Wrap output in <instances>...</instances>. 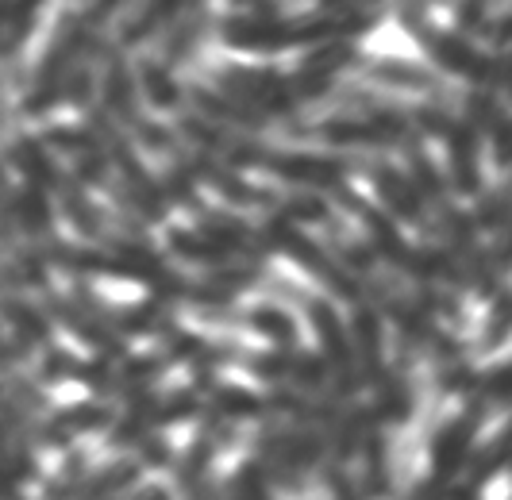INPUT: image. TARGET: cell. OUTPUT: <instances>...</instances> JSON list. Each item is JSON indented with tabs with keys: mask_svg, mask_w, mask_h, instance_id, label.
I'll return each mask as SVG.
<instances>
[{
	"mask_svg": "<svg viewBox=\"0 0 512 500\" xmlns=\"http://www.w3.org/2000/svg\"><path fill=\"white\" fill-rule=\"evenodd\" d=\"M389 20L385 8H308V12H282V16H255L231 8L216 20V39L235 54L274 58L285 50H308L316 43L351 39L359 43L374 35Z\"/></svg>",
	"mask_w": 512,
	"mask_h": 500,
	"instance_id": "obj_1",
	"label": "cell"
},
{
	"mask_svg": "<svg viewBox=\"0 0 512 500\" xmlns=\"http://www.w3.org/2000/svg\"><path fill=\"white\" fill-rule=\"evenodd\" d=\"M208 81L216 89H224L228 97H235L239 104L255 108L262 116H270L274 127H282L289 139H301L305 143V104L297 100L293 85H289V70L278 66H243V62H224L216 66Z\"/></svg>",
	"mask_w": 512,
	"mask_h": 500,
	"instance_id": "obj_2",
	"label": "cell"
},
{
	"mask_svg": "<svg viewBox=\"0 0 512 500\" xmlns=\"http://www.w3.org/2000/svg\"><path fill=\"white\" fill-rule=\"evenodd\" d=\"M258 227H262V235H266V243H270V254H285L289 262H297V266H301L312 281H320L335 300H343L347 308L366 300V289H362L359 277L351 274L320 239H312L301 224L285 220L278 212H262V224Z\"/></svg>",
	"mask_w": 512,
	"mask_h": 500,
	"instance_id": "obj_3",
	"label": "cell"
},
{
	"mask_svg": "<svg viewBox=\"0 0 512 500\" xmlns=\"http://www.w3.org/2000/svg\"><path fill=\"white\" fill-rule=\"evenodd\" d=\"M262 170L270 177L285 181L289 189H308L320 197H339L343 189H351V177L362 170V154H347V150H297V147H270Z\"/></svg>",
	"mask_w": 512,
	"mask_h": 500,
	"instance_id": "obj_4",
	"label": "cell"
},
{
	"mask_svg": "<svg viewBox=\"0 0 512 500\" xmlns=\"http://www.w3.org/2000/svg\"><path fill=\"white\" fill-rule=\"evenodd\" d=\"M301 308H305L308 324L316 331V350L320 358L328 362V374H332V393L339 400H355L366 389V381L359 374V362H355V347H351V331L347 320L339 316L328 297H316V293H301Z\"/></svg>",
	"mask_w": 512,
	"mask_h": 500,
	"instance_id": "obj_5",
	"label": "cell"
},
{
	"mask_svg": "<svg viewBox=\"0 0 512 500\" xmlns=\"http://www.w3.org/2000/svg\"><path fill=\"white\" fill-rule=\"evenodd\" d=\"M174 131H178L189 147H201L205 154L228 162L235 170H262V162H266V154H270V143H262L258 135H247V131H235V127H224V124H212V120L189 112V108H181L178 116H174Z\"/></svg>",
	"mask_w": 512,
	"mask_h": 500,
	"instance_id": "obj_6",
	"label": "cell"
},
{
	"mask_svg": "<svg viewBox=\"0 0 512 500\" xmlns=\"http://www.w3.org/2000/svg\"><path fill=\"white\" fill-rule=\"evenodd\" d=\"M243 366L270 385H289V389H305V393H332V374L328 362L320 358V350L308 347H274L243 354Z\"/></svg>",
	"mask_w": 512,
	"mask_h": 500,
	"instance_id": "obj_7",
	"label": "cell"
},
{
	"mask_svg": "<svg viewBox=\"0 0 512 500\" xmlns=\"http://www.w3.org/2000/svg\"><path fill=\"white\" fill-rule=\"evenodd\" d=\"M489 408L482 400L466 397L462 404V412H455L447 424L436 431V439H432V481L436 485H451V481H459V474L470 466V458H474V443H478V435H482V424H486Z\"/></svg>",
	"mask_w": 512,
	"mask_h": 500,
	"instance_id": "obj_8",
	"label": "cell"
},
{
	"mask_svg": "<svg viewBox=\"0 0 512 500\" xmlns=\"http://www.w3.org/2000/svg\"><path fill=\"white\" fill-rule=\"evenodd\" d=\"M97 97H101L97 104H101L104 112L124 127L128 135L147 120V112H143V104H139L143 93H139V81H135V62L128 58V50L116 43V35H112V43H108L101 54Z\"/></svg>",
	"mask_w": 512,
	"mask_h": 500,
	"instance_id": "obj_9",
	"label": "cell"
},
{
	"mask_svg": "<svg viewBox=\"0 0 512 500\" xmlns=\"http://www.w3.org/2000/svg\"><path fill=\"white\" fill-rule=\"evenodd\" d=\"M366 181L374 185V193L382 200V208L397 220V224H409L416 231H424V239L436 235V224H432V212L420 197V189L412 185V177L405 174V166L389 162V158H362V170Z\"/></svg>",
	"mask_w": 512,
	"mask_h": 500,
	"instance_id": "obj_10",
	"label": "cell"
},
{
	"mask_svg": "<svg viewBox=\"0 0 512 500\" xmlns=\"http://www.w3.org/2000/svg\"><path fill=\"white\" fill-rule=\"evenodd\" d=\"M166 158L181 162L189 174L197 177V185L212 189L216 197H224L228 204H235V208H258V212L266 208V193H270V189H262V185H255V181H247L243 170H235V166H228V162L212 158V154H205L201 147H189L181 135H178V143L170 147Z\"/></svg>",
	"mask_w": 512,
	"mask_h": 500,
	"instance_id": "obj_11",
	"label": "cell"
},
{
	"mask_svg": "<svg viewBox=\"0 0 512 500\" xmlns=\"http://www.w3.org/2000/svg\"><path fill=\"white\" fill-rule=\"evenodd\" d=\"M359 74L366 85L374 89H397V93H420L432 100H451L455 104V89L451 77H443L439 70L412 62V58H393V54H366L359 66Z\"/></svg>",
	"mask_w": 512,
	"mask_h": 500,
	"instance_id": "obj_12",
	"label": "cell"
},
{
	"mask_svg": "<svg viewBox=\"0 0 512 500\" xmlns=\"http://www.w3.org/2000/svg\"><path fill=\"white\" fill-rule=\"evenodd\" d=\"M305 143H324L332 150H374V154H389V150H405V143L389 131V127L374 124L362 112H328L320 120H312L305 131Z\"/></svg>",
	"mask_w": 512,
	"mask_h": 500,
	"instance_id": "obj_13",
	"label": "cell"
},
{
	"mask_svg": "<svg viewBox=\"0 0 512 500\" xmlns=\"http://www.w3.org/2000/svg\"><path fill=\"white\" fill-rule=\"evenodd\" d=\"M443 150H447V185L451 193L462 200H474L486 189V177H482V135L462 120L459 112L451 116V124L443 131Z\"/></svg>",
	"mask_w": 512,
	"mask_h": 500,
	"instance_id": "obj_14",
	"label": "cell"
},
{
	"mask_svg": "<svg viewBox=\"0 0 512 500\" xmlns=\"http://www.w3.org/2000/svg\"><path fill=\"white\" fill-rule=\"evenodd\" d=\"M193 227L208 235L216 247H224L228 254L235 258H243V262H258V266H266V258H270V243H266V235H262V227L251 224L247 216H239V212H231V208H201L197 216H193Z\"/></svg>",
	"mask_w": 512,
	"mask_h": 500,
	"instance_id": "obj_15",
	"label": "cell"
},
{
	"mask_svg": "<svg viewBox=\"0 0 512 500\" xmlns=\"http://www.w3.org/2000/svg\"><path fill=\"white\" fill-rule=\"evenodd\" d=\"M185 108L197 112V116H205V120H212V124L235 127V131H247V135H262V131L274 127L270 116H262L255 108L239 104V100L228 97L224 89H216L212 81H185Z\"/></svg>",
	"mask_w": 512,
	"mask_h": 500,
	"instance_id": "obj_16",
	"label": "cell"
},
{
	"mask_svg": "<svg viewBox=\"0 0 512 500\" xmlns=\"http://www.w3.org/2000/svg\"><path fill=\"white\" fill-rule=\"evenodd\" d=\"M139 477H143L139 458H116L112 466H104L89 477H77V481H58L54 477L43 489V500H116L124 497Z\"/></svg>",
	"mask_w": 512,
	"mask_h": 500,
	"instance_id": "obj_17",
	"label": "cell"
},
{
	"mask_svg": "<svg viewBox=\"0 0 512 500\" xmlns=\"http://www.w3.org/2000/svg\"><path fill=\"white\" fill-rule=\"evenodd\" d=\"M255 458L270 477V485H278L282 493H305V470L293 462L289 454V420L282 416H266L255 435Z\"/></svg>",
	"mask_w": 512,
	"mask_h": 500,
	"instance_id": "obj_18",
	"label": "cell"
},
{
	"mask_svg": "<svg viewBox=\"0 0 512 500\" xmlns=\"http://www.w3.org/2000/svg\"><path fill=\"white\" fill-rule=\"evenodd\" d=\"M212 27H216V20H212L208 0H193L178 20L158 35V58H162L170 70H181L185 62L197 58V50L205 47V39Z\"/></svg>",
	"mask_w": 512,
	"mask_h": 500,
	"instance_id": "obj_19",
	"label": "cell"
},
{
	"mask_svg": "<svg viewBox=\"0 0 512 500\" xmlns=\"http://www.w3.org/2000/svg\"><path fill=\"white\" fill-rule=\"evenodd\" d=\"M347 331H351V347H355L359 374H362V381H366V389H370V385L382 377L385 366H389V358H385V320H382V312H378L370 300L351 304Z\"/></svg>",
	"mask_w": 512,
	"mask_h": 500,
	"instance_id": "obj_20",
	"label": "cell"
},
{
	"mask_svg": "<svg viewBox=\"0 0 512 500\" xmlns=\"http://www.w3.org/2000/svg\"><path fill=\"white\" fill-rule=\"evenodd\" d=\"M409 354H416V350L401 347V358L389 362L382 370V377L370 385V393H374L370 408L382 420V427L409 424L412 408H416V393H412V381H409Z\"/></svg>",
	"mask_w": 512,
	"mask_h": 500,
	"instance_id": "obj_21",
	"label": "cell"
},
{
	"mask_svg": "<svg viewBox=\"0 0 512 500\" xmlns=\"http://www.w3.org/2000/svg\"><path fill=\"white\" fill-rule=\"evenodd\" d=\"M47 312H51L54 320H62V324L70 327L85 347H93L97 354H104V358H124V354H128V339H124V335H116L104 320L89 316L85 308H77L70 297L47 293Z\"/></svg>",
	"mask_w": 512,
	"mask_h": 500,
	"instance_id": "obj_22",
	"label": "cell"
},
{
	"mask_svg": "<svg viewBox=\"0 0 512 500\" xmlns=\"http://www.w3.org/2000/svg\"><path fill=\"white\" fill-rule=\"evenodd\" d=\"M362 58H366V50H362L359 43H351V39H332V43H316V47L301 50L289 74L316 77V81L339 85L347 74H359Z\"/></svg>",
	"mask_w": 512,
	"mask_h": 500,
	"instance_id": "obj_23",
	"label": "cell"
},
{
	"mask_svg": "<svg viewBox=\"0 0 512 500\" xmlns=\"http://www.w3.org/2000/svg\"><path fill=\"white\" fill-rule=\"evenodd\" d=\"M108 424H112V408H108L101 397L81 400V404H70V408H62V412H54L43 427H35V439H39L43 447H66V443H74L77 435L101 431V427H108Z\"/></svg>",
	"mask_w": 512,
	"mask_h": 500,
	"instance_id": "obj_24",
	"label": "cell"
},
{
	"mask_svg": "<svg viewBox=\"0 0 512 500\" xmlns=\"http://www.w3.org/2000/svg\"><path fill=\"white\" fill-rule=\"evenodd\" d=\"M178 324L174 320V304H166V300L158 297H147V300H131V304H112L108 308V327L116 331V335H124V339H162L170 327Z\"/></svg>",
	"mask_w": 512,
	"mask_h": 500,
	"instance_id": "obj_25",
	"label": "cell"
},
{
	"mask_svg": "<svg viewBox=\"0 0 512 500\" xmlns=\"http://www.w3.org/2000/svg\"><path fill=\"white\" fill-rule=\"evenodd\" d=\"M193 385L201 389L205 408L228 416L235 424H239V420H266V416H270L266 393H251V389H243V385H224V381H216V374L193 377Z\"/></svg>",
	"mask_w": 512,
	"mask_h": 500,
	"instance_id": "obj_26",
	"label": "cell"
},
{
	"mask_svg": "<svg viewBox=\"0 0 512 500\" xmlns=\"http://www.w3.org/2000/svg\"><path fill=\"white\" fill-rule=\"evenodd\" d=\"M135 81H139V93L154 112H174L178 116L185 108V85L178 81V70H170L158 54H139L135 58Z\"/></svg>",
	"mask_w": 512,
	"mask_h": 500,
	"instance_id": "obj_27",
	"label": "cell"
},
{
	"mask_svg": "<svg viewBox=\"0 0 512 500\" xmlns=\"http://www.w3.org/2000/svg\"><path fill=\"white\" fill-rule=\"evenodd\" d=\"M359 485L370 500L393 497V466H389V439L385 427L374 424L362 435L359 447Z\"/></svg>",
	"mask_w": 512,
	"mask_h": 500,
	"instance_id": "obj_28",
	"label": "cell"
},
{
	"mask_svg": "<svg viewBox=\"0 0 512 500\" xmlns=\"http://www.w3.org/2000/svg\"><path fill=\"white\" fill-rule=\"evenodd\" d=\"M54 193H58V200H62V212H66V220L74 224L77 235L89 239V243H101L104 235H108V220H104L101 208L89 200L85 185H81L74 174H62L58 177V185H54Z\"/></svg>",
	"mask_w": 512,
	"mask_h": 500,
	"instance_id": "obj_29",
	"label": "cell"
},
{
	"mask_svg": "<svg viewBox=\"0 0 512 500\" xmlns=\"http://www.w3.org/2000/svg\"><path fill=\"white\" fill-rule=\"evenodd\" d=\"M12 212H16V227L35 243H51L54 239V212H51V193L39 185H27L12 197Z\"/></svg>",
	"mask_w": 512,
	"mask_h": 500,
	"instance_id": "obj_30",
	"label": "cell"
},
{
	"mask_svg": "<svg viewBox=\"0 0 512 500\" xmlns=\"http://www.w3.org/2000/svg\"><path fill=\"white\" fill-rule=\"evenodd\" d=\"M166 250L189 262V266H201V270H216V266H228L235 262V254H228L224 247H216L208 235H201L197 227H170L166 231ZM243 262V258H239Z\"/></svg>",
	"mask_w": 512,
	"mask_h": 500,
	"instance_id": "obj_31",
	"label": "cell"
},
{
	"mask_svg": "<svg viewBox=\"0 0 512 500\" xmlns=\"http://www.w3.org/2000/svg\"><path fill=\"white\" fill-rule=\"evenodd\" d=\"M12 162H16V170L24 174L27 185H39V189H47V193H54V185H58V177H62V170L54 166L51 147H47L43 139H31V135H20V139L12 143Z\"/></svg>",
	"mask_w": 512,
	"mask_h": 500,
	"instance_id": "obj_32",
	"label": "cell"
},
{
	"mask_svg": "<svg viewBox=\"0 0 512 500\" xmlns=\"http://www.w3.org/2000/svg\"><path fill=\"white\" fill-rule=\"evenodd\" d=\"M243 324L258 331L270 347H297L301 343V331H297V320L289 316V308L282 304H255L243 312Z\"/></svg>",
	"mask_w": 512,
	"mask_h": 500,
	"instance_id": "obj_33",
	"label": "cell"
},
{
	"mask_svg": "<svg viewBox=\"0 0 512 500\" xmlns=\"http://www.w3.org/2000/svg\"><path fill=\"white\" fill-rule=\"evenodd\" d=\"M0 312H4V320L12 324L16 331V347L27 350V347H51V324H47V316L35 308V304H27L20 297H4L0 300Z\"/></svg>",
	"mask_w": 512,
	"mask_h": 500,
	"instance_id": "obj_34",
	"label": "cell"
},
{
	"mask_svg": "<svg viewBox=\"0 0 512 500\" xmlns=\"http://www.w3.org/2000/svg\"><path fill=\"white\" fill-rule=\"evenodd\" d=\"M158 185H162V197L170 200L174 208H185L189 216H197L201 208H205V200H201V185H197V177L189 174L181 162H166L162 166V174H158Z\"/></svg>",
	"mask_w": 512,
	"mask_h": 500,
	"instance_id": "obj_35",
	"label": "cell"
},
{
	"mask_svg": "<svg viewBox=\"0 0 512 500\" xmlns=\"http://www.w3.org/2000/svg\"><path fill=\"white\" fill-rule=\"evenodd\" d=\"M505 343H512V285H505L489 300V316L482 324V335H478V354H493Z\"/></svg>",
	"mask_w": 512,
	"mask_h": 500,
	"instance_id": "obj_36",
	"label": "cell"
},
{
	"mask_svg": "<svg viewBox=\"0 0 512 500\" xmlns=\"http://www.w3.org/2000/svg\"><path fill=\"white\" fill-rule=\"evenodd\" d=\"M466 397L482 400L486 408H505L512 400V358L509 362H497V366H489V370H478L474 374V385H470V393Z\"/></svg>",
	"mask_w": 512,
	"mask_h": 500,
	"instance_id": "obj_37",
	"label": "cell"
},
{
	"mask_svg": "<svg viewBox=\"0 0 512 500\" xmlns=\"http://www.w3.org/2000/svg\"><path fill=\"white\" fill-rule=\"evenodd\" d=\"M224 500H274L270 497V477H266V470H262V462H258L255 454L243 458L239 470L228 477Z\"/></svg>",
	"mask_w": 512,
	"mask_h": 500,
	"instance_id": "obj_38",
	"label": "cell"
},
{
	"mask_svg": "<svg viewBox=\"0 0 512 500\" xmlns=\"http://www.w3.org/2000/svg\"><path fill=\"white\" fill-rule=\"evenodd\" d=\"M493 12H497V0H451V27L470 39H482Z\"/></svg>",
	"mask_w": 512,
	"mask_h": 500,
	"instance_id": "obj_39",
	"label": "cell"
},
{
	"mask_svg": "<svg viewBox=\"0 0 512 500\" xmlns=\"http://www.w3.org/2000/svg\"><path fill=\"white\" fill-rule=\"evenodd\" d=\"M489 154H493V166L501 174H512V108L501 112V120L489 127Z\"/></svg>",
	"mask_w": 512,
	"mask_h": 500,
	"instance_id": "obj_40",
	"label": "cell"
},
{
	"mask_svg": "<svg viewBox=\"0 0 512 500\" xmlns=\"http://www.w3.org/2000/svg\"><path fill=\"white\" fill-rule=\"evenodd\" d=\"M77 362L70 350H58V347H47V354H43V366H39V377L47 381V385H58V381H70V377H77Z\"/></svg>",
	"mask_w": 512,
	"mask_h": 500,
	"instance_id": "obj_41",
	"label": "cell"
},
{
	"mask_svg": "<svg viewBox=\"0 0 512 500\" xmlns=\"http://www.w3.org/2000/svg\"><path fill=\"white\" fill-rule=\"evenodd\" d=\"M135 450H139L135 458H139L143 470H166V466H174V447L162 435H147Z\"/></svg>",
	"mask_w": 512,
	"mask_h": 500,
	"instance_id": "obj_42",
	"label": "cell"
},
{
	"mask_svg": "<svg viewBox=\"0 0 512 500\" xmlns=\"http://www.w3.org/2000/svg\"><path fill=\"white\" fill-rule=\"evenodd\" d=\"M131 500H174V497H170V489H162V485H147V489H139Z\"/></svg>",
	"mask_w": 512,
	"mask_h": 500,
	"instance_id": "obj_43",
	"label": "cell"
},
{
	"mask_svg": "<svg viewBox=\"0 0 512 500\" xmlns=\"http://www.w3.org/2000/svg\"><path fill=\"white\" fill-rule=\"evenodd\" d=\"M428 4H432V8H447V4H451V0H428Z\"/></svg>",
	"mask_w": 512,
	"mask_h": 500,
	"instance_id": "obj_44",
	"label": "cell"
},
{
	"mask_svg": "<svg viewBox=\"0 0 512 500\" xmlns=\"http://www.w3.org/2000/svg\"><path fill=\"white\" fill-rule=\"evenodd\" d=\"M0 193H4V170H0Z\"/></svg>",
	"mask_w": 512,
	"mask_h": 500,
	"instance_id": "obj_45",
	"label": "cell"
},
{
	"mask_svg": "<svg viewBox=\"0 0 512 500\" xmlns=\"http://www.w3.org/2000/svg\"><path fill=\"white\" fill-rule=\"evenodd\" d=\"M8 500H24V497H20V493H12V497H8Z\"/></svg>",
	"mask_w": 512,
	"mask_h": 500,
	"instance_id": "obj_46",
	"label": "cell"
},
{
	"mask_svg": "<svg viewBox=\"0 0 512 500\" xmlns=\"http://www.w3.org/2000/svg\"><path fill=\"white\" fill-rule=\"evenodd\" d=\"M505 8H512V0H509V4H505Z\"/></svg>",
	"mask_w": 512,
	"mask_h": 500,
	"instance_id": "obj_47",
	"label": "cell"
},
{
	"mask_svg": "<svg viewBox=\"0 0 512 500\" xmlns=\"http://www.w3.org/2000/svg\"><path fill=\"white\" fill-rule=\"evenodd\" d=\"M470 500H482V497H470Z\"/></svg>",
	"mask_w": 512,
	"mask_h": 500,
	"instance_id": "obj_48",
	"label": "cell"
}]
</instances>
